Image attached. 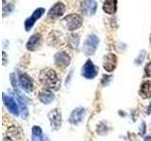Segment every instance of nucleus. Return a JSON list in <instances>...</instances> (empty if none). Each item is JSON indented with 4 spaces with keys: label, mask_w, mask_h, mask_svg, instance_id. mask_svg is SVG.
Wrapping results in <instances>:
<instances>
[{
    "label": "nucleus",
    "mask_w": 151,
    "mask_h": 141,
    "mask_svg": "<svg viewBox=\"0 0 151 141\" xmlns=\"http://www.w3.org/2000/svg\"><path fill=\"white\" fill-rule=\"evenodd\" d=\"M40 81L46 88H55L58 85V76H57L55 70L52 69H45L41 72Z\"/></svg>",
    "instance_id": "1"
},
{
    "label": "nucleus",
    "mask_w": 151,
    "mask_h": 141,
    "mask_svg": "<svg viewBox=\"0 0 151 141\" xmlns=\"http://www.w3.org/2000/svg\"><path fill=\"white\" fill-rule=\"evenodd\" d=\"M63 24L66 29L70 31L77 30L82 26V18L78 14H70L63 19Z\"/></svg>",
    "instance_id": "2"
},
{
    "label": "nucleus",
    "mask_w": 151,
    "mask_h": 141,
    "mask_svg": "<svg viewBox=\"0 0 151 141\" xmlns=\"http://www.w3.org/2000/svg\"><path fill=\"white\" fill-rule=\"evenodd\" d=\"M99 43V39L96 35H89L83 44V52L86 56H92L94 54Z\"/></svg>",
    "instance_id": "3"
},
{
    "label": "nucleus",
    "mask_w": 151,
    "mask_h": 141,
    "mask_svg": "<svg viewBox=\"0 0 151 141\" xmlns=\"http://www.w3.org/2000/svg\"><path fill=\"white\" fill-rule=\"evenodd\" d=\"M48 119L50 120L51 127L53 130H59L61 126V114L59 109H53L48 113Z\"/></svg>",
    "instance_id": "4"
},
{
    "label": "nucleus",
    "mask_w": 151,
    "mask_h": 141,
    "mask_svg": "<svg viewBox=\"0 0 151 141\" xmlns=\"http://www.w3.org/2000/svg\"><path fill=\"white\" fill-rule=\"evenodd\" d=\"M82 75L87 79H93L96 76L97 70L96 66L93 65V63L91 60H87L85 64L83 65L82 70H81Z\"/></svg>",
    "instance_id": "5"
},
{
    "label": "nucleus",
    "mask_w": 151,
    "mask_h": 141,
    "mask_svg": "<svg viewBox=\"0 0 151 141\" xmlns=\"http://www.w3.org/2000/svg\"><path fill=\"white\" fill-rule=\"evenodd\" d=\"M45 9H42V8H39V9H37L36 11L32 13V15L29 17V18H27L26 22H25V28H26V30L28 31V30H30L33 25L35 24V22L38 20L39 18L42 17V14L45 13Z\"/></svg>",
    "instance_id": "6"
},
{
    "label": "nucleus",
    "mask_w": 151,
    "mask_h": 141,
    "mask_svg": "<svg viewBox=\"0 0 151 141\" xmlns=\"http://www.w3.org/2000/svg\"><path fill=\"white\" fill-rule=\"evenodd\" d=\"M54 61L59 68H65L70 63V56L65 52H59L55 55Z\"/></svg>",
    "instance_id": "7"
},
{
    "label": "nucleus",
    "mask_w": 151,
    "mask_h": 141,
    "mask_svg": "<svg viewBox=\"0 0 151 141\" xmlns=\"http://www.w3.org/2000/svg\"><path fill=\"white\" fill-rule=\"evenodd\" d=\"M19 85H20L21 88L26 92H31L32 91V81L30 77L26 73H21L19 75Z\"/></svg>",
    "instance_id": "8"
},
{
    "label": "nucleus",
    "mask_w": 151,
    "mask_h": 141,
    "mask_svg": "<svg viewBox=\"0 0 151 141\" xmlns=\"http://www.w3.org/2000/svg\"><path fill=\"white\" fill-rule=\"evenodd\" d=\"M65 12V6L63 3L58 2L56 3L53 7L50 9V11L48 12V16L50 18H58L60 17L61 15H63V13Z\"/></svg>",
    "instance_id": "9"
},
{
    "label": "nucleus",
    "mask_w": 151,
    "mask_h": 141,
    "mask_svg": "<svg viewBox=\"0 0 151 141\" xmlns=\"http://www.w3.org/2000/svg\"><path fill=\"white\" fill-rule=\"evenodd\" d=\"M97 4L96 0H83L82 2V11L87 15H93L96 11Z\"/></svg>",
    "instance_id": "10"
},
{
    "label": "nucleus",
    "mask_w": 151,
    "mask_h": 141,
    "mask_svg": "<svg viewBox=\"0 0 151 141\" xmlns=\"http://www.w3.org/2000/svg\"><path fill=\"white\" fill-rule=\"evenodd\" d=\"M42 42V38L39 34L32 35L27 42V49L28 51H36L40 47Z\"/></svg>",
    "instance_id": "11"
},
{
    "label": "nucleus",
    "mask_w": 151,
    "mask_h": 141,
    "mask_svg": "<svg viewBox=\"0 0 151 141\" xmlns=\"http://www.w3.org/2000/svg\"><path fill=\"white\" fill-rule=\"evenodd\" d=\"M84 116H85V109L84 108H81V107L77 108V109H75L72 112V114H71V116H70L69 121L72 124H78L83 120Z\"/></svg>",
    "instance_id": "12"
},
{
    "label": "nucleus",
    "mask_w": 151,
    "mask_h": 141,
    "mask_svg": "<svg viewBox=\"0 0 151 141\" xmlns=\"http://www.w3.org/2000/svg\"><path fill=\"white\" fill-rule=\"evenodd\" d=\"M3 101H4L5 105H6L8 107V109L9 110V112L12 113L13 115L17 116L19 110H18V106L15 101H14L12 97L7 96L6 94H3Z\"/></svg>",
    "instance_id": "13"
},
{
    "label": "nucleus",
    "mask_w": 151,
    "mask_h": 141,
    "mask_svg": "<svg viewBox=\"0 0 151 141\" xmlns=\"http://www.w3.org/2000/svg\"><path fill=\"white\" fill-rule=\"evenodd\" d=\"M116 56L113 54H109L105 56V60H104V69L108 72H112L116 67Z\"/></svg>",
    "instance_id": "14"
},
{
    "label": "nucleus",
    "mask_w": 151,
    "mask_h": 141,
    "mask_svg": "<svg viewBox=\"0 0 151 141\" xmlns=\"http://www.w3.org/2000/svg\"><path fill=\"white\" fill-rule=\"evenodd\" d=\"M117 9V0H105L103 4V11L108 14H114Z\"/></svg>",
    "instance_id": "15"
},
{
    "label": "nucleus",
    "mask_w": 151,
    "mask_h": 141,
    "mask_svg": "<svg viewBox=\"0 0 151 141\" xmlns=\"http://www.w3.org/2000/svg\"><path fill=\"white\" fill-rule=\"evenodd\" d=\"M39 99L40 101L45 103V105H49L51 102H53V100L55 99V96H54V93L51 92L48 89H45V90H42L40 92L39 94Z\"/></svg>",
    "instance_id": "16"
},
{
    "label": "nucleus",
    "mask_w": 151,
    "mask_h": 141,
    "mask_svg": "<svg viewBox=\"0 0 151 141\" xmlns=\"http://www.w3.org/2000/svg\"><path fill=\"white\" fill-rule=\"evenodd\" d=\"M140 95L144 99L151 97V81H145L142 84L140 89Z\"/></svg>",
    "instance_id": "17"
},
{
    "label": "nucleus",
    "mask_w": 151,
    "mask_h": 141,
    "mask_svg": "<svg viewBox=\"0 0 151 141\" xmlns=\"http://www.w3.org/2000/svg\"><path fill=\"white\" fill-rule=\"evenodd\" d=\"M7 135L9 136V138L12 141H19L22 137L21 132L19 131L15 126H12L11 128H9Z\"/></svg>",
    "instance_id": "18"
},
{
    "label": "nucleus",
    "mask_w": 151,
    "mask_h": 141,
    "mask_svg": "<svg viewBox=\"0 0 151 141\" xmlns=\"http://www.w3.org/2000/svg\"><path fill=\"white\" fill-rule=\"evenodd\" d=\"M17 102L19 103V106H20V111H21V116L23 119H26V118L28 116V110H27V107L26 105V103L25 102H24L20 95H18L17 96Z\"/></svg>",
    "instance_id": "19"
},
{
    "label": "nucleus",
    "mask_w": 151,
    "mask_h": 141,
    "mask_svg": "<svg viewBox=\"0 0 151 141\" xmlns=\"http://www.w3.org/2000/svg\"><path fill=\"white\" fill-rule=\"evenodd\" d=\"M32 141H42V132L38 126H33L32 128Z\"/></svg>",
    "instance_id": "20"
},
{
    "label": "nucleus",
    "mask_w": 151,
    "mask_h": 141,
    "mask_svg": "<svg viewBox=\"0 0 151 141\" xmlns=\"http://www.w3.org/2000/svg\"><path fill=\"white\" fill-rule=\"evenodd\" d=\"M145 51H142L141 53H140V55H139V56L136 58L135 62H136L137 64H141L142 62H143V60H144V58H145Z\"/></svg>",
    "instance_id": "21"
},
{
    "label": "nucleus",
    "mask_w": 151,
    "mask_h": 141,
    "mask_svg": "<svg viewBox=\"0 0 151 141\" xmlns=\"http://www.w3.org/2000/svg\"><path fill=\"white\" fill-rule=\"evenodd\" d=\"M145 73L147 76H151V62H149L147 65L145 66Z\"/></svg>",
    "instance_id": "22"
},
{
    "label": "nucleus",
    "mask_w": 151,
    "mask_h": 141,
    "mask_svg": "<svg viewBox=\"0 0 151 141\" xmlns=\"http://www.w3.org/2000/svg\"><path fill=\"white\" fill-rule=\"evenodd\" d=\"M144 141H151V137L150 136H147V137H145Z\"/></svg>",
    "instance_id": "23"
},
{
    "label": "nucleus",
    "mask_w": 151,
    "mask_h": 141,
    "mask_svg": "<svg viewBox=\"0 0 151 141\" xmlns=\"http://www.w3.org/2000/svg\"><path fill=\"white\" fill-rule=\"evenodd\" d=\"M147 113H148V114H150V113H151V103H150V105L148 106V109H147Z\"/></svg>",
    "instance_id": "24"
},
{
    "label": "nucleus",
    "mask_w": 151,
    "mask_h": 141,
    "mask_svg": "<svg viewBox=\"0 0 151 141\" xmlns=\"http://www.w3.org/2000/svg\"><path fill=\"white\" fill-rule=\"evenodd\" d=\"M150 41H151V38H150Z\"/></svg>",
    "instance_id": "25"
}]
</instances>
